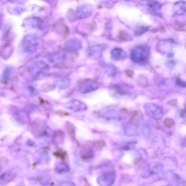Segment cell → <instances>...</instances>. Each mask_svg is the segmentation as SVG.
I'll list each match as a JSON object with an SVG mask.
<instances>
[{
	"label": "cell",
	"mask_w": 186,
	"mask_h": 186,
	"mask_svg": "<svg viewBox=\"0 0 186 186\" xmlns=\"http://www.w3.org/2000/svg\"><path fill=\"white\" fill-rule=\"evenodd\" d=\"M132 58L138 62H143L146 60L148 55V50L144 46H139L133 50Z\"/></svg>",
	"instance_id": "obj_1"
},
{
	"label": "cell",
	"mask_w": 186,
	"mask_h": 186,
	"mask_svg": "<svg viewBox=\"0 0 186 186\" xmlns=\"http://www.w3.org/2000/svg\"><path fill=\"white\" fill-rule=\"evenodd\" d=\"M175 123L173 119L170 118L165 119L164 122L165 126L168 128H171L172 126L175 124Z\"/></svg>",
	"instance_id": "obj_2"
},
{
	"label": "cell",
	"mask_w": 186,
	"mask_h": 186,
	"mask_svg": "<svg viewBox=\"0 0 186 186\" xmlns=\"http://www.w3.org/2000/svg\"><path fill=\"white\" fill-rule=\"evenodd\" d=\"M123 52L122 50H115L114 52H113V55L114 56V58L115 59H120L122 57L123 55Z\"/></svg>",
	"instance_id": "obj_3"
},
{
	"label": "cell",
	"mask_w": 186,
	"mask_h": 186,
	"mask_svg": "<svg viewBox=\"0 0 186 186\" xmlns=\"http://www.w3.org/2000/svg\"><path fill=\"white\" fill-rule=\"evenodd\" d=\"M168 104L171 105V106L175 107L176 106L177 104V100L175 99H172L170 100L168 102Z\"/></svg>",
	"instance_id": "obj_4"
},
{
	"label": "cell",
	"mask_w": 186,
	"mask_h": 186,
	"mask_svg": "<svg viewBox=\"0 0 186 186\" xmlns=\"http://www.w3.org/2000/svg\"><path fill=\"white\" fill-rule=\"evenodd\" d=\"M177 84L180 87H186V85L185 83L181 81L180 80H178L177 81Z\"/></svg>",
	"instance_id": "obj_5"
}]
</instances>
